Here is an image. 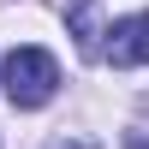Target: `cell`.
<instances>
[{
  "mask_svg": "<svg viewBox=\"0 0 149 149\" xmlns=\"http://www.w3.org/2000/svg\"><path fill=\"white\" fill-rule=\"evenodd\" d=\"M0 84H6L12 107H42V102H54V90H60V66H54L48 48H12V54L0 60Z\"/></svg>",
  "mask_w": 149,
  "mask_h": 149,
  "instance_id": "1",
  "label": "cell"
},
{
  "mask_svg": "<svg viewBox=\"0 0 149 149\" xmlns=\"http://www.w3.org/2000/svg\"><path fill=\"white\" fill-rule=\"evenodd\" d=\"M102 60H113V66H149V12L113 18V30L102 42Z\"/></svg>",
  "mask_w": 149,
  "mask_h": 149,
  "instance_id": "2",
  "label": "cell"
},
{
  "mask_svg": "<svg viewBox=\"0 0 149 149\" xmlns=\"http://www.w3.org/2000/svg\"><path fill=\"white\" fill-rule=\"evenodd\" d=\"M72 30H78L84 54H102V42H95V0H78V6H72Z\"/></svg>",
  "mask_w": 149,
  "mask_h": 149,
  "instance_id": "3",
  "label": "cell"
},
{
  "mask_svg": "<svg viewBox=\"0 0 149 149\" xmlns=\"http://www.w3.org/2000/svg\"><path fill=\"white\" fill-rule=\"evenodd\" d=\"M48 149H102V143H95V137H78V131H72V137H54Z\"/></svg>",
  "mask_w": 149,
  "mask_h": 149,
  "instance_id": "4",
  "label": "cell"
},
{
  "mask_svg": "<svg viewBox=\"0 0 149 149\" xmlns=\"http://www.w3.org/2000/svg\"><path fill=\"white\" fill-rule=\"evenodd\" d=\"M131 149H149V143H143V137H131Z\"/></svg>",
  "mask_w": 149,
  "mask_h": 149,
  "instance_id": "5",
  "label": "cell"
}]
</instances>
